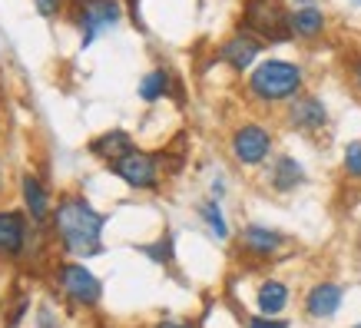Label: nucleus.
<instances>
[{
  "instance_id": "f257e3e1",
  "label": "nucleus",
  "mask_w": 361,
  "mask_h": 328,
  "mask_svg": "<svg viewBox=\"0 0 361 328\" xmlns=\"http://www.w3.org/2000/svg\"><path fill=\"white\" fill-rule=\"evenodd\" d=\"M106 222L110 216L99 212L83 193H63L54 202V216L47 229L66 259H93L103 252Z\"/></svg>"
},
{
  "instance_id": "f03ea898",
  "label": "nucleus",
  "mask_w": 361,
  "mask_h": 328,
  "mask_svg": "<svg viewBox=\"0 0 361 328\" xmlns=\"http://www.w3.org/2000/svg\"><path fill=\"white\" fill-rule=\"evenodd\" d=\"M308 83L305 66L285 56H265L245 73V97L262 109H279L295 99Z\"/></svg>"
},
{
  "instance_id": "7ed1b4c3",
  "label": "nucleus",
  "mask_w": 361,
  "mask_h": 328,
  "mask_svg": "<svg viewBox=\"0 0 361 328\" xmlns=\"http://www.w3.org/2000/svg\"><path fill=\"white\" fill-rule=\"evenodd\" d=\"M66 17L77 27L80 47L87 50V47L97 44L99 37L113 33L126 20V7H123V0H70L66 4Z\"/></svg>"
},
{
  "instance_id": "20e7f679",
  "label": "nucleus",
  "mask_w": 361,
  "mask_h": 328,
  "mask_svg": "<svg viewBox=\"0 0 361 328\" xmlns=\"http://www.w3.org/2000/svg\"><path fill=\"white\" fill-rule=\"evenodd\" d=\"M242 30L255 33L265 44H292V27H288V4L285 0H245L239 17Z\"/></svg>"
},
{
  "instance_id": "39448f33",
  "label": "nucleus",
  "mask_w": 361,
  "mask_h": 328,
  "mask_svg": "<svg viewBox=\"0 0 361 328\" xmlns=\"http://www.w3.org/2000/svg\"><path fill=\"white\" fill-rule=\"evenodd\" d=\"M229 156L242 169H262L275 153V133L262 120H242L229 133Z\"/></svg>"
},
{
  "instance_id": "423d86ee",
  "label": "nucleus",
  "mask_w": 361,
  "mask_h": 328,
  "mask_svg": "<svg viewBox=\"0 0 361 328\" xmlns=\"http://www.w3.org/2000/svg\"><path fill=\"white\" fill-rule=\"evenodd\" d=\"M106 166H110V173L120 179L123 186L136 189V193H156L163 186V156L159 153L133 146V150H126Z\"/></svg>"
},
{
  "instance_id": "0eeeda50",
  "label": "nucleus",
  "mask_w": 361,
  "mask_h": 328,
  "mask_svg": "<svg viewBox=\"0 0 361 328\" xmlns=\"http://www.w3.org/2000/svg\"><path fill=\"white\" fill-rule=\"evenodd\" d=\"M54 285L73 308H97L103 302V282H99V275L90 272L80 259H63V262L56 265Z\"/></svg>"
},
{
  "instance_id": "6e6552de",
  "label": "nucleus",
  "mask_w": 361,
  "mask_h": 328,
  "mask_svg": "<svg viewBox=\"0 0 361 328\" xmlns=\"http://www.w3.org/2000/svg\"><path fill=\"white\" fill-rule=\"evenodd\" d=\"M235 245H239V255H245L249 262H279V255L292 245V239L282 229H275V226L245 222L235 232Z\"/></svg>"
},
{
  "instance_id": "1a4fd4ad",
  "label": "nucleus",
  "mask_w": 361,
  "mask_h": 328,
  "mask_svg": "<svg viewBox=\"0 0 361 328\" xmlns=\"http://www.w3.org/2000/svg\"><path fill=\"white\" fill-rule=\"evenodd\" d=\"M282 123L292 133H302V136H318V133L329 130L331 113H329L325 99L318 97V93L302 90L295 99H288V103L282 107Z\"/></svg>"
},
{
  "instance_id": "9d476101",
  "label": "nucleus",
  "mask_w": 361,
  "mask_h": 328,
  "mask_svg": "<svg viewBox=\"0 0 361 328\" xmlns=\"http://www.w3.org/2000/svg\"><path fill=\"white\" fill-rule=\"evenodd\" d=\"M265 40H259L255 33H249V30H242V27H235V30L222 40L219 47H216V60H219L222 66H229L232 73H249L252 66L262 60V54H265Z\"/></svg>"
},
{
  "instance_id": "9b49d317",
  "label": "nucleus",
  "mask_w": 361,
  "mask_h": 328,
  "mask_svg": "<svg viewBox=\"0 0 361 328\" xmlns=\"http://www.w3.org/2000/svg\"><path fill=\"white\" fill-rule=\"evenodd\" d=\"M33 232L37 229L23 209H0V262H20Z\"/></svg>"
},
{
  "instance_id": "f8f14e48",
  "label": "nucleus",
  "mask_w": 361,
  "mask_h": 328,
  "mask_svg": "<svg viewBox=\"0 0 361 328\" xmlns=\"http://www.w3.org/2000/svg\"><path fill=\"white\" fill-rule=\"evenodd\" d=\"M262 183L275 196H292L308 183V173L302 159H295L292 153H272V159L262 166Z\"/></svg>"
},
{
  "instance_id": "ddd939ff",
  "label": "nucleus",
  "mask_w": 361,
  "mask_h": 328,
  "mask_svg": "<svg viewBox=\"0 0 361 328\" xmlns=\"http://www.w3.org/2000/svg\"><path fill=\"white\" fill-rule=\"evenodd\" d=\"M345 305V285L335 279H318L305 288L302 298V312L308 322H331Z\"/></svg>"
},
{
  "instance_id": "4468645a",
  "label": "nucleus",
  "mask_w": 361,
  "mask_h": 328,
  "mask_svg": "<svg viewBox=\"0 0 361 328\" xmlns=\"http://www.w3.org/2000/svg\"><path fill=\"white\" fill-rule=\"evenodd\" d=\"M285 4H288V27L295 40L312 44L329 30V13L318 0H285Z\"/></svg>"
},
{
  "instance_id": "2eb2a0df",
  "label": "nucleus",
  "mask_w": 361,
  "mask_h": 328,
  "mask_svg": "<svg viewBox=\"0 0 361 328\" xmlns=\"http://www.w3.org/2000/svg\"><path fill=\"white\" fill-rule=\"evenodd\" d=\"M20 199H23V212L33 222V229L44 232L50 226V216H54V196H50V189L44 186V179L37 173L20 176Z\"/></svg>"
},
{
  "instance_id": "dca6fc26",
  "label": "nucleus",
  "mask_w": 361,
  "mask_h": 328,
  "mask_svg": "<svg viewBox=\"0 0 361 328\" xmlns=\"http://www.w3.org/2000/svg\"><path fill=\"white\" fill-rule=\"evenodd\" d=\"M292 305V288L285 279H262V282L255 285V312H262V315H285V308Z\"/></svg>"
},
{
  "instance_id": "f3484780",
  "label": "nucleus",
  "mask_w": 361,
  "mask_h": 328,
  "mask_svg": "<svg viewBox=\"0 0 361 328\" xmlns=\"http://www.w3.org/2000/svg\"><path fill=\"white\" fill-rule=\"evenodd\" d=\"M133 146H136V140H133L130 130L110 126V130H103L99 136H93V140L87 142V153L97 156V159H103V163H113L116 156H123L126 150H133Z\"/></svg>"
},
{
  "instance_id": "a211bd4d",
  "label": "nucleus",
  "mask_w": 361,
  "mask_h": 328,
  "mask_svg": "<svg viewBox=\"0 0 361 328\" xmlns=\"http://www.w3.org/2000/svg\"><path fill=\"white\" fill-rule=\"evenodd\" d=\"M173 90H176V73L173 70H169V66H153L149 73H142L136 93H140V99L146 103V107H156V103H163V99L173 97Z\"/></svg>"
},
{
  "instance_id": "6ab92c4d",
  "label": "nucleus",
  "mask_w": 361,
  "mask_h": 328,
  "mask_svg": "<svg viewBox=\"0 0 361 328\" xmlns=\"http://www.w3.org/2000/svg\"><path fill=\"white\" fill-rule=\"evenodd\" d=\"M196 216L199 222L206 226V232L212 236L216 242H229L232 239V226H229V216H226V209H222V199H202L196 206Z\"/></svg>"
},
{
  "instance_id": "aec40b11",
  "label": "nucleus",
  "mask_w": 361,
  "mask_h": 328,
  "mask_svg": "<svg viewBox=\"0 0 361 328\" xmlns=\"http://www.w3.org/2000/svg\"><path fill=\"white\" fill-rule=\"evenodd\" d=\"M341 173L351 183H361V140H351L341 150Z\"/></svg>"
},
{
  "instance_id": "412c9836",
  "label": "nucleus",
  "mask_w": 361,
  "mask_h": 328,
  "mask_svg": "<svg viewBox=\"0 0 361 328\" xmlns=\"http://www.w3.org/2000/svg\"><path fill=\"white\" fill-rule=\"evenodd\" d=\"M142 255H149L156 265H173L176 252H173V236L166 232V236H159L156 242H149V245H140Z\"/></svg>"
},
{
  "instance_id": "4be33fe9",
  "label": "nucleus",
  "mask_w": 361,
  "mask_h": 328,
  "mask_svg": "<svg viewBox=\"0 0 361 328\" xmlns=\"http://www.w3.org/2000/svg\"><path fill=\"white\" fill-rule=\"evenodd\" d=\"M245 328H292V322L285 315H262V312H252V315H245Z\"/></svg>"
},
{
  "instance_id": "5701e85b",
  "label": "nucleus",
  "mask_w": 361,
  "mask_h": 328,
  "mask_svg": "<svg viewBox=\"0 0 361 328\" xmlns=\"http://www.w3.org/2000/svg\"><path fill=\"white\" fill-rule=\"evenodd\" d=\"M66 4H70V0H33L37 13L47 17V20H56L60 13H66Z\"/></svg>"
},
{
  "instance_id": "b1692460",
  "label": "nucleus",
  "mask_w": 361,
  "mask_h": 328,
  "mask_svg": "<svg viewBox=\"0 0 361 328\" xmlns=\"http://www.w3.org/2000/svg\"><path fill=\"white\" fill-rule=\"evenodd\" d=\"M345 73H348V83L351 90L361 97V54H351L348 56V63H345Z\"/></svg>"
},
{
  "instance_id": "393cba45",
  "label": "nucleus",
  "mask_w": 361,
  "mask_h": 328,
  "mask_svg": "<svg viewBox=\"0 0 361 328\" xmlns=\"http://www.w3.org/2000/svg\"><path fill=\"white\" fill-rule=\"evenodd\" d=\"M27 312H30V298L23 296L20 302H17V305L11 308V315H7V328H17L23 322V315H27Z\"/></svg>"
},
{
  "instance_id": "a878e982",
  "label": "nucleus",
  "mask_w": 361,
  "mask_h": 328,
  "mask_svg": "<svg viewBox=\"0 0 361 328\" xmlns=\"http://www.w3.org/2000/svg\"><path fill=\"white\" fill-rule=\"evenodd\" d=\"M33 328H60V322H56L54 308L50 305H40V312H37V325Z\"/></svg>"
},
{
  "instance_id": "bb28decb",
  "label": "nucleus",
  "mask_w": 361,
  "mask_h": 328,
  "mask_svg": "<svg viewBox=\"0 0 361 328\" xmlns=\"http://www.w3.org/2000/svg\"><path fill=\"white\" fill-rule=\"evenodd\" d=\"M226 189H229L226 176L216 173V176H212V183H209V196H212V199H222V196H226Z\"/></svg>"
},
{
  "instance_id": "cd10ccee",
  "label": "nucleus",
  "mask_w": 361,
  "mask_h": 328,
  "mask_svg": "<svg viewBox=\"0 0 361 328\" xmlns=\"http://www.w3.org/2000/svg\"><path fill=\"white\" fill-rule=\"evenodd\" d=\"M149 328H199L196 322H189V318H159L156 325H149Z\"/></svg>"
},
{
  "instance_id": "c85d7f7f",
  "label": "nucleus",
  "mask_w": 361,
  "mask_h": 328,
  "mask_svg": "<svg viewBox=\"0 0 361 328\" xmlns=\"http://www.w3.org/2000/svg\"><path fill=\"white\" fill-rule=\"evenodd\" d=\"M0 193H4V169H0Z\"/></svg>"
},
{
  "instance_id": "c756f323",
  "label": "nucleus",
  "mask_w": 361,
  "mask_h": 328,
  "mask_svg": "<svg viewBox=\"0 0 361 328\" xmlns=\"http://www.w3.org/2000/svg\"><path fill=\"white\" fill-rule=\"evenodd\" d=\"M348 4H351V7H361V0H348Z\"/></svg>"
},
{
  "instance_id": "7c9ffc66",
  "label": "nucleus",
  "mask_w": 361,
  "mask_h": 328,
  "mask_svg": "<svg viewBox=\"0 0 361 328\" xmlns=\"http://www.w3.org/2000/svg\"><path fill=\"white\" fill-rule=\"evenodd\" d=\"M355 328H361V325H355Z\"/></svg>"
}]
</instances>
